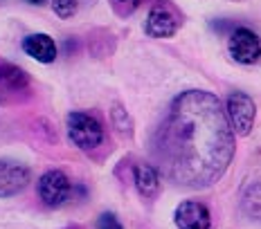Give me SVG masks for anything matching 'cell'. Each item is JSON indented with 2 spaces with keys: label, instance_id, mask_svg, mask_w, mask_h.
I'll return each instance as SVG.
<instances>
[{
  "label": "cell",
  "instance_id": "obj_1",
  "mask_svg": "<svg viewBox=\"0 0 261 229\" xmlns=\"http://www.w3.org/2000/svg\"><path fill=\"white\" fill-rule=\"evenodd\" d=\"M153 157L158 171L176 187H212L234 157V130L219 97L180 92L153 135Z\"/></svg>",
  "mask_w": 261,
  "mask_h": 229
},
{
  "label": "cell",
  "instance_id": "obj_2",
  "mask_svg": "<svg viewBox=\"0 0 261 229\" xmlns=\"http://www.w3.org/2000/svg\"><path fill=\"white\" fill-rule=\"evenodd\" d=\"M65 124H68L70 141L81 151H95L104 141V128H101L99 119L92 117L90 112H84V110L70 112Z\"/></svg>",
  "mask_w": 261,
  "mask_h": 229
},
{
  "label": "cell",
  "instance_id": "obj_3",
  "mask_svg": "<svg viewBox=\"0 0 261 229\" xmlns=\"http://www.w3.org/2000/svg\"><path fill=\"white\" fill-rule=\"evenodd\" d=\"M225 114L230 122L232 130L241 137L250 135V130L254 126V117H257V106H254L252 97H248L246 92H230L225 99Z\"/></svg>",
  "mask_w": 261,
  "mask_h": 229
},
{
  "label": "cell",
  "instance_id": "obj_4",
  "mask_svg": "<svg viewBox=\"0 0 261 229\" xmlns=\"http://www.w3.org/2000/svg\"><path fill=\"white\" fill-rule=\"evenodd\" d=\"M227 52L241 65H254L261 61V38L250 27H234L227 38Z\"/></svg>",
  "mask_w": 261,
  "mask_h": 229
},
{
  "label": "cell",
  "instance_id": "obj_5",
  "mask_svg": "<svg viewBox=\"0 0 261 229\" xmlns=\"http://www.w3.org/2000/svg\"><path fill=\"white\" fill-rule=\"evenodd\" d=\"M182 23V16L173 5L169 3H158L151 7L149 16H146L144 32L151 38H169L178 32Z\"/></svg>",
  "mask_w": 261,
  "mask_h": 229
},
{
  "label": "cell",
  "instance_id": "obj_6",
  "mask_svg": "<svg viewBox=\"0 0 261 229\" xmlns=\"http://www.w3.org/2000/svg\"><path fill=\"white\" fill-rule=\"evenodd\" d=\"M39 195L43 200V205L47 207H63L72 195V182L68 180L63 171L54 168V171L43 173L39 180Z\"/></svg>",
  "mask_w": 261,
  "mask_h": 229
},
{
  "label": "cell",
  "instance_id": "obj_7",
  "mask_svg": "<svg viewBox=\"0 0 261 229\" xmlns=\"http://www.w3.org/2000/svg\"><path fill=\"white\" fill-rule=\"evenodd\" d=\"M32 173L25 164L16 160H0V198H12L20 193L27 182H30Z\"/></svg>",
  "mask_w": 261,
  "mask_h": 229
},
{
  "label": "cell",
  "instance_id": "obj_8",
  "mask_svg": "<svg viewBox=\"0 0 261 229\" xmlns=\"http://www.w3.org/2000/svg\"><path fill=\"white\" fill-rule=\"evenodd\" d=\"M173 222H176L178 229H210L212 216H210V209L203 203L185 200L173 211Z\"/></svg>",
  "mask_w": 261,
  "mask_h": 229
},
{
  "label": "cell",
  "instance_id": "obj_9",
  "mask_svg": "<svg viewBox=\"0 0 261 229\" xmlns=\"http://www.w3.org/2000/svg\"><path fill=\"white\" fill-rule=\"evenodd\" d=\"M23 52L39 63H52L57 59V43L47 34H30L23 38Z\"/></svg>",
  "mask_w": 261,
  "mask_h": 229
},
{
  "label": "cell",
  "instance_id": "obj_10",
  "mask_svg": "<svg viewBox=\"0 0 261 229\" xmlns=\"http://www.w3.org/2000/svg\"><path fill=\"white\" fill-rule=\"evenodd\" d=\"M133 180L142 198H155L160 191V171L153 164H135Z\"/></svg>",
  "mask_w": 261,
  "mask_h": 229
},
{
  "label": "cell",
  "instance_id": "obj_11",
  "mask_svg": "<svg viewBox=\"0 0 261 229\" xmlns=\"http://www.w3.org/2000/svg\"><path fill=\"white\" fill-rule=\"evenodd\" d=\"M30 85V76L25 70H20L18 65L0 59V88L12 90V92H23Z\"/></svg>",
  "mask_w": 261,
  "mask_h": 229
},
{
  "label": "cell",
  "instance_id": "obj_12",
  "mask_svg": "<svg viewBox=\"0 0 261 229\" xmlns=\"http://www.w3.org/2000/svg\"><path fill=\"white\" fill-rule=\"evenodd\" d=\"M241 211L250 220L261 222V182L246 189V193L241 198Z\"/></svg>",
  "mask_w": 261,
  "mask_h": 229
},
{
  "label": "cell",
  "instance_id": "obj_13",
  "mask_svg": "<svg viewBox=\"0 0 261 229\" xmlns=\"http://www.w3.org/2000/svg\"><path fill=\"white\" fill-rule=\"evenodd\" d=\"M111 124L122 137H130L133 135V122H130L128 112L119 103H113V108H111Z\"/></svg>",
  "mask_w": 261,
  "mask_h": 229
},
{
  "label": "cell",
  "instance_id": "obj_14",
  "mask_svg": "<svg viewBox=\"0 0 261 229\" xmlns=\"http://www.w3.org/2000/svg\"><path fill=\"white\" fill-rule=\"evenodd\" d=\"M77 0H52V12L59 18H70V16L77 14Z\"/></svg>",
  "mask_w": 261,
  "mask_h": 229
},
{
  "label": "cell",
  "instance_id": "obj_15",
  "mask_svg": "<svg viewBox=\"0 0 261 229\" xmlns=\"http://www.w3.org/2000/svg\"><path fill=\"white\" fill-rule=\"evenodd\" d=\"M97 229H124L122 222H119V218L115 214H111V211H106V214H101L97 218Z\"/></svg>",
  "mask_w": 261,
  "mask_h": 229
},
{
  "label": "cell",
  "instance_id": "obj_16",
  "mask_svg": "<svg viewBox=\"0 0 261 229\" xmlns=\"http://www.w3.org/2000/svg\"><path fill=\"white\" fill-rule=\"evenodd\" d=\"M27 3H30V5H45L47 0H27Z\"/></svg>",
  "mask_w": 261,
  "mask_h": 229
}]
</instances>
